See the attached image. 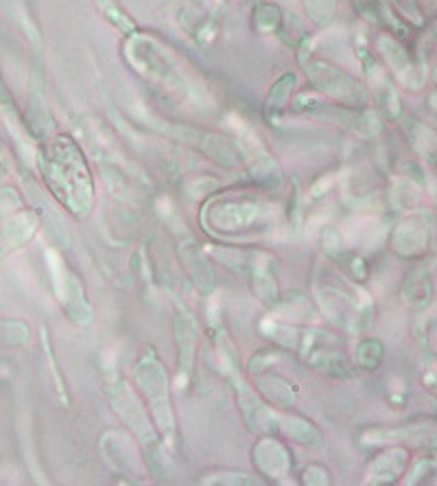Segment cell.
Wrapping results in <instances>:
<instances>
[{
    "instance_id": "5b68a950",
    "label": "cell",
    "mask_w": 437,
    "mask_h": 486,
    "mask_svg": "<svg viewBox=\"0 0 437 486\" xmlns=\"http://www.w3.org/2000/svg\"><path fill=\"white\" fill-rule=\"evenodd\" d=\"M394 4L414 24H422V22H424V18H422V12H420V9H417L416 0H394Z\"/></svg>"
},
{
    "instance_id": "ba28073f",
    "label": "cell",
    "mask_w": 437,
    "mask_h": 486,
    "mask_svg": "<svg viewBox=\"0 0 437 486\" xmlns=\"http://www.w3.org/2000/svg\"><path fill=\"white\" fill-rule=\"evenodd\" d=\"M435 80H437V66H435Z\"/></svg>"
},
{
    "instance_id": "6da1fadb",
    "label": "cell",
    "mask_w": 437,
    "mask_h": 486,
    "mask_svg": "<svg viewBox=\"0 0 437 486\" xmlns=\"http://www.w3.org/2000/svg\"><path fill=\"white\" fill-rule=\"evenodd\" d=\"M311 80L315 81L317 88L326 90L328 95L337 97V99L350 101V103H363L366 101V92L363 88L350 80V77L341 75L335 68L326 66V64H317L311 68Z\"/></svg>"
},
{
    "instance_id": "7a4b0ae2",
    "label": "cell",
    "mask_w": 437,
    "mask_h": 486,
    "mask_svg": "<svg viewBox=\"0 0 437 486\" xmlns=\"http://www.w3.org/2000/svg\"><path fill=\"white\" fill-rule=\"evenodd\" d=\"M429 243V230L424 224L409 219V222L398 226L394 234V248L402 257H417L426 250Z\"/></svg>"
},
{
    "instance_id": "3957f363",
    "label": "cell",
    "mask_w": 437,
    "mask_h": 486,
    "mask_svg": "<svg viewBox=\"0 0 437 486\" xmlns=\"http://www.w3.org/2000/svg\"><path fill=\"white\" fill-rule=\"evenodd\" d=\"M381 48H382V53H385L387 60H390L391 68L396 71V75L400 77L402 81L409 83V86H411V83H414L416 68H414V64H411L409 55H407L405 48H402L398 42L391 40V38H382Z\"/></svg>"
},
{
    "instance_id": "52a82bcc",
    "label": "cell",
    "mask_w": 437,
    "mask_h": 486,
    "mask_svg": "<svg viewBox=\"0 0 437 486\" xmlns=\"http://www.w3.org/2000/svg\"><path fill=\"white\" fill-rule=\"evenodd\" d=\"M431 103H433V107H435V110H437V92H435L433 97H431Z\"/></svg>"
},
{
    "instance_id": "8992f818",
    "label": "cell",
    "mask_w": 437,
    "mask_h": 486,
    "mask_svg": "<svg viewBox=\"0 0 437 486\" xmlns=\"http://www.w3.org/2000/svg\"><path fill=\"white\" fill-rule=\"evenodd\" d=\"M307 7H308V13H311L313 18H315L317 7H322L324 22H328V18H331V13H332V0H307Z\"/></svg>"
},
{
    "instance_id": "277c9868",
    "label": "cell",
    "mask_w": 437,
    "mask_h": 486,
    "mask_svg": "<svg viewBox=\"0 0 437 486\" xmlns=\"http://www.w3.org/2000/svg\"><path fill=\"white\" fill-rule=\"evenodd\" d=\"M431 298H433V283H431V277L424 272H416L405 287L407 304L422 309L431 303Z\"/></svg>"
}]
</instances>
